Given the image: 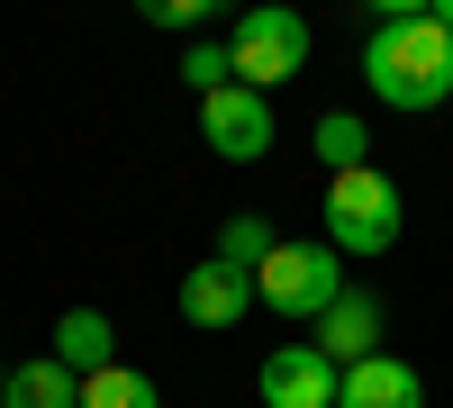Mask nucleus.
Instances as JSON below:
<instances>
[{
  "label": "nucleus",
  "mask_w": 453,
  "mask_h": 408,
  "mask_svg": "<svg viewBox=\"0 0 453 408\" xmlns=\"http://www.w3.org/2000/svg\"><path fill=\"white\" fill-rule=\"evenodd\" d=\"M200 136H209V155H226V164H263V155H273V100L245 91V82L209 91L200 100Z\"/></svg>",
  "instance_id": "obj_5"
},
{
  "label": "nucleus",
  "mask_w": 453,
  "mask_h": 408,
  "mask_svg": "<svg viewBox=\"0 0 453 408\" xmlns=\"http://www.w3.org/2000/svg\"><path fill=\"white\" fill-rule=\"evenodd\" d=\"M254 300L281 309V318H326L335 300H345V273H335V245H273L254 273Z\"/></svg>",
  "instance_id": "obj_4"
},
{
  "label": "nucleus",
  "mask_w": 453,
  "mask_h": 408,
  "mask_svg": "<svg viewBox=\"0 0 453 408\" xmlns=\"http://www.w3.org/2000/svg\"><path fill=\"white\" fill-rule=\"evenodd\" d=\"M109 345H119V336H109V318H100V309H64V318H55V363H64L73 381L109 373Z\"/></svg>",
  "instance_id": "obj_10"
},
{
  "label": "nucleus",
  "mask_w": 453,
  "mask_h": 408,
  "mask_svg": "<svg viewBox=\"0 0 453 408\" xmlns=\"http://www.w3.org/2000/svg\"><path fill=\"white\" fill-rule=\"evenodd\" d=\"M335 363L318 345H281V354H263V408H335Z\"/></svg>",
  "instance_id": "obj_6"
},
{
  "label": "nucleus",
  "mask_w": 453,
  "mask_h": 408,
  "mask_svg": "<svg viewBox=\"0 0 453 408\" xmlns=\"http://www.w3.org/2000/svg\"><path fill=\"white\" fill-rule=\"evenodd\" d=\"M435 19H444V27H453V0H435Z\"/></svg>",
  "instance_id": "obj_18"
},
{
  "label": "nucleus",
  "mask_w": 453,
  "mask_h": 408,
  "mask_svg": "<svg viewBox=\"0 0 453 408\" xmlns=\"http://www.w3.org/2000/svg\"><path fill=\"white\" fill-rule=\"evenodd\" d=\"M73 408H164V390L145 381V373H127V363H109V373L82 381V399H73Z\"/></svg>",
  "instance_id": "obj_13"
},
{
  "label": "nucleus",
  "mask_w": 453,
  "mask_h": 408,
  "mask_svg": "<svg viewBox=\"0 0 453 408\" xmlns=\"http://www.w3.org/2000/svg\"><path fill=\"white\" fill-rule=\"evenodd\" d=\"M273 245H281V236L263 227V218H245V209H236V218L218 227V254H209V264H226V273H263V254H273Z\"/></svg>",
  "instance_id": "obj_14"
},
{
  "label": "nucleus",
  "mask_w": 453,
  "mask_h": 408,
  "mask_svg": "<svg viewBox=\"0 0 453 408\" xmlns=\"http://www.w3.org/2000/svg\"><path fill=\"white\" fill-rule=\"evenodd\" d=\"M363 82L381 109H444L453 100V27L435 10H390L363 46Z\"/></svg>",
  "instance_id": "obj_1"
},
{
  "label": "nucleus",
  "mask_w": 453,
  "mask_h": 408,
  "mask_svg": "<svg viewBox=\"0 0 453 408\" xmlns=\"http://www.w3.org/2000/svg\"><path fill=\"white\" fill-rule=\"evenodd\" d=\"M245 309H254V273H226V264L181 273V318L191 327H236Z\"/></svg>",
  "instance_id": "obj_9"
},
{
  "label": "nucleus",
  "mask_w": 453,
  "mask_h": 408,
  "mask_svg": "<svg viewBox=\"0 0 453 408\" xmlns=\"http://www.w3.org/2000/svg\"><path fill=\"white\" fill-rule=\"evenodd\" d=\"M0 408H10V363H0Z\"/></svg>",
  "instance_id": "obj_17"
},
{
  "label": "nucleus",
  "mask_w": 453,
  "mask_h": 408,
  "mask_svg": "<svg viewBox=\"0 0 453 408\" xmlns=\"http://www.w3.org/2000/svg\"><path fill=\"white\" fill-rule=\"evenodd\" d=\"M73 399H82V381H73L55 354H46V363H19V373H10V408H73Z\"/></svg>",
  "instance_id": "obj_12"
},
{
  "label": "nucleus",
  "mask_w": 453,
  "mask_h": 408,
  "mask_svg": "<svg viewBox=\"0 0 453 408\" xmlns=\"http://www.w3.org/2000/svg\"><path fill=\"white\" fill-rule=\"evenodd\" d=\"M309 345L335 363V373H345V363H372V354H381V300H372V290H345V300L318 318Z\"/></svg>",
  "instance_id": "obj_7"
},
{
  "label": "nucleus",
  "mask_w": 453,
  "mask_h": 408,
  "mask_svg": "<svg viewBox=\"0 0 453 408\" xmlns=\"http://www.w3.org/2000/svg\"><path fill=\"white\" fill-rule=\"evenodd\" d=\"M145 19H155V27H191L200 0H145Z\"/></svg>",
  "instance_id": "obj_16"
},
{
  "label": "nucleus",
  "mask_w": 453,
  "mask_h": 408,
  "mask_svg": "<svg viewBox=\"0 0 453 408\" xmlns=\"http://www.w3.org/2000/svg\"><path fill=\"white\" fill-rule=\"evenodd\" d=\"M318 218H326V245H335V254H390V245H399V181H390L381 164L335 173Z\"/></svg>",
  "instance_id": "obj_2"
},
{
  "label": "nucleus",
  "mask_w": 453,
  "mask_h": 408,
  "mask_svg": "<svg viewBox=\"0 0 453 408\" xmlns=\"http://www.w3.org/2000/svg\"><path fill=\"white\" fill-rule=\"evenodd\" d=\"M309 145H318V164H326V173H363V164H372V155H363V145H372V127L354 119V109H326Z\"/></svg>",
  "instance_id": "obj_11"
},
{
  "label": "nucleus",
  "mask_w": 453,
  "mask_h": 408,
  "mask_svg": "<svg viewBox=\"0 0 453 408\" xmlns=\"http://www.w3.org/2000/svg\"><path fill=\"white\" fill-rule=\"evenodd\" d=\"M226 64H236L245 91H273V82H290V73H309V19L281 10V0H263V10L236 19V36H226Z\"/></svg>",
  "instance_id": "obj_3"
},
{
  "label": "nucleus",
  "mask_w": 453,
  "mask_h": 408,
  "mask_svg": "<svg viewBox=\"0 0 453 408\" xmlns=\"http://www.w3.org/2000/svg\"><path fill=\"white\" fill-rule=\"evenodd\" d=\"M335 408H426V381H418V363L372 354V363H345V381H335Z\"/></svg>",
  "instance_id": "obj_8"
},
{
  "label": "nucleus",
  "mask_w": 453,
  "mask_h": 408,
  "mask_svg": "<svg viewBox=\"0 0 453 408\" xmlns=\"http://www.w3.org/2000/svg\"><path fill=\"white\" fill-rule=\"evenodd\" d=\"M181 82L209 100V91H226V82H236V64H226V46H191V55H181Z\"/></svg>",
  "instance_id": "obj_15"
}]
</instances>
